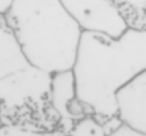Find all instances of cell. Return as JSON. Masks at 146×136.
<instances>
[{"mask_svg": "<svg viewBox=\"0 0 146 136\" xmlns=\"http://www.w3.org/2000/svg\"><path fill=\"white\" fill-rule=\"evenodd\" d=\"M13 4V0H0V16H4Z\"/></svg>", "mask_w": 146, "mask_h": 136, "instance_id": "cell-11", "label": "cell"}, {"mask_svg": "<svg viewBox=\"0 0 146 136\" xmlns=\"http://www.w3.org/2000/svg\"><path fill=\"white\" fill-rule=\"evenodd\" d=\"M146 70V29L128 30L118 38L82 31L71 68L78 101L99 121L118 118L115 95Z\"/></svg>", "mask_w": 146, "mask_h": 136, "instance_id": "cell-1", "label": "cell"}, {"mask_svg": "<svg viewBox=\"0 0 146 136\" xmlns=\"http://www.w3.org/2000/svg\"><path fill=\"white\" fill-rule=\"evenodd\" d=\"M108 136H146L145 133H141V132H136L133 129H131L129 126L121 123L115 131H112Z\"/></svg>", "mask_w": 146, "mask_h": 136, "instance_id": "cell-10", "label": "cell"}, {"mask_svg": "<svg viewBox=\"0 0 146 136\" xmlns=\"http://www.w3.org/2000/svg\"><path fill=\"white\" fill-rule=\"evenodd\" d=\"M48 102L60 121V131L65 135L72 125L87 112L85 106L78 101L75 92V80L71 70L51 74Z\"/></svg>", "mask_w": 146, "mask_h": 136, "instance_id": "cell-5", "label": "cell"}, {"mask_svg": "<svg viewBox=\"0 0 146 136\" xmlns=\"http://www.w3.org/2000/svg\"><path fill=\"white\" fill-rule=\"evenodd\" d=\"M51 74L36 68L24 57L17 40L0 16V119L55 115L50 106ZM57 116V115H55ZM58 118V116H57Z\"/></svg>", "mask_w": 146, "mask_h": 136, "instance_id": "cell-3", "label": "cell"}, {"mask_svg": "<svg viewBox=\"0 0 146 136\" xmlns=\"http://www.w3.org/2000/svg\"><path fill=\"white\" fill-rule=\"evenodd\" d=\"M115 99L119 121L146 135V70L118 90Z\"/></svg>", "mask_w": 146, "mask_h": 136, "instance_id": "cell-6", "label": "cell"}, {"mask_svg": "<svg viewBox=\"0 0 146 136\" xmlns=\"http://www.w3.org/2000/svg\"><path fill=\"white\" fill-rule=\"evenodd\" d=\"M4 20L36 68L48 74L72 68L82 31L60 0H13Z\"/></svg>", "mask_w": 146, "mask_h": 136, "instance_id": "cell-2", "label": "cell"}, {"mask_svg": "<svg viewBox=\"0 0 146 136\" xmlns=\"http://www.w3.org/2000/svg\"><path fill=\"white\" fill-rule=\"evenodd\" d=\"M0 136H67L61 131H38L17 123L0 125Z\"/></svg>", "mask_w": 146, "mask_h": 136, "instance_id": "cell-9", "label": "cell"}, {"mask_svg": "<svg viewBox=\"0 0 146 136\" xmlns=\"http://www.w3.org/2000/svg\"><path fill=\"white\" fill-rule=\"evenodd\" d=\"M132 29H146V0H111Z\"/></svg>", "mask_w": 146, "mask_h": 136, "instance_id": "cell-8", "label": "cell"}, {"mask_svg": "<svg viewBox=\"0 0 146 136\" xmlns=\"http://www.w3.org/2000/svg\"><path fill=\"white\" fill-rule=\"evenodd\" d=\"M122 122L119 119L105 123L92 113H85L81 119H78L72 125L67 136H108Z\"/></svg>", "mask_w": 146, "mask_h": 136, "instance_id": "cell-7", "label": "cell"}, {"mask_svg": "<svg viewBox=\"0 0 146 136\" xmlns=\"http://www.w3.org/2000/svg\"><path fill=\"white\" fill-rule=\"evenodd\" d=\"M81 31L104 34L111 38L121 37L128 23L111 0H60Z\"/></svg>", "mask_w": 146, "mask_h": 136, "instance_id": "cell-4", "label": "cell"}]
</instances>
